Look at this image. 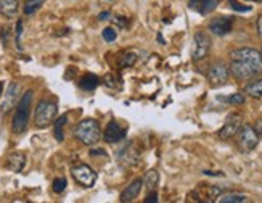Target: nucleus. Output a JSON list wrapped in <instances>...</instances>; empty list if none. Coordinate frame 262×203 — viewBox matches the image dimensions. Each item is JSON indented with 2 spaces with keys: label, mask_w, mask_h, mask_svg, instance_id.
Wrapping results in <instances>:
<instances>
[{
  "label": "nucleus",
  "mask_w": 262,
  "mask_h": 203,
  "mask_svg": "<svg viewBox=\"0 0 262 203\" xmlns=\"http://www.w3.org/2000/svg\"><path fill=\"white\" fill-rule=\"evenodd\" d=\"M32 90H26L25 95L21 97L19 104L16 107L15 116H13V124H11V129L15 134H23L28 128V121L31 115V104H32Z\"/></svg>",
  "instance_id": "nucleus-1"
},
{
  "label": "nucleus",
  "mask_w": 262,
  "mask_h": 203,
  "mask_svg": "<svg viewBox=\"0 0 262 203\" xmlns=\"http://www.w3.org/2000/svg\"><path fill=\"white\" fill-rule=\"evenodd\" d=\"M74 137L84 145H95L101 139L100 124L95 119H84L76 126Z\"/></svg>",
  "instance_id": "nucleus-2"
},
{
  "label": "nucleus",
  "mask_w": 262,
  "mask_h": 203,
  "mask_svg": "<svg viewBox=\"0 0 262 203\" xmlns=\"http://www.w3.org/2000/svg\"><path fill=\"white\" fill-rule=\"evenodd\" d=\"M56 113H58V107H56L55 102L40 100L36 107V113H34L36 126L37 128H47L49 124H52V121L55 119Z\"/></svg>",
  "instance_id": "nucleus-3"
},
{
  "label": "nucleus",
  "mask_w": 262,
  "mask_h": 203,
  "mask_svg": "<svg viewBox=\"0 0 262 203\" xmlns=\"http://www.w3.org/2000/svg\"><path fill=\"white\" fill-rule=\"evenodd\" d=\"M230 58H232V60H240V62L249 65L257 74L262 73V58H260V52H257V50H254V49H249V47L236 49V50L230 52Z\"/></svg>",
  "instance_id": "nucleus-4"
},
{
  "label": "nucleus",
  "mask_w": 262,
  "mask_h": 203,
  "mask_svg": "<svg viewBox=\"0 0 262 203\" xmlns=\"http://www.w3.org/2000/svg\"><path fill=\"white\" fill-rule=\"evenodd\" d=\"M236 144H238V149H240L243 153H249V152H253L257 144H259V137H257V134L254 131L253 126H249V124H242V128L240 131L236 132Z\"/></svg>",
  "instance_id": "nucleus-5"
},
{
  "label": "nucleus",
  "mask_w": 262,
  "mask_h": 203,
  "mask_svg": "<svg viewBox=\"0 0 262 203\" xmlns=\"http://www.w3.org/2000/svg\"><path fill=\"white\" fill-rule=\"evenodd\" d=\"M71 174L77 184L84 187H92L97 180V173L87 165H76L71 168Z\"/></svg>",
  "instance_id": "nucleus-6"
},
{
  "label": "nucleus",
  "mask_w": 262,
  "mask_h": 203,
  "mask_svg": "<svg viewBox=\"0 0 262 203\" xmlns=\"http://www.w3.org/2000/svg\"><path fill=\"white\" fill-rule=\"evenodd\" d=\"M229 76H230V70L224 62L212 63L208 70V81L211 83V86H224L229 81Z\"/></svg>",
  "instance_id": "nucleus-7"
},
{
  "label": "nucleus",
  "mask_w": 262,
  "mask_h": 203,
  "mask_svg": "<svg viewBox=\"0 0 262 203\" xmlns=\"http://www.w3.org/2000/svg\"><path fill=\"white\" fill-rule=\"evenodd\" d=\"M211 49V39L204 32H196L193 37V49H191V56L193 62H200L206 58Z\"/></svg>",
  "instance_id": "nucleus-8"
},
{
  "label": "nucleus",
  "mask_w": 262,
  "mask_h": 203,
  "mask_svg": "<svg viewBox=\"0 0 262 203\" xmlns=\"http://www.w3.org/2000/svg\"><path fill=\"white\" fill-rule=\"evenodd\" d=\"M242 124H243L242 116L238 115V113H232V115H230L229 118H227V121H225V124L222 126V129L219 131V139H222V140H229V139L235 137L236 132L240 131Z\"/></svg>",
  "instance_id": "nucleus-9"
},
{
  "label": "nucleus",
  "mask_w": 262,
  "mask_h": 203,
  "mask_svg": "<svg viewBox=\"0 0 262 203\" xmlns=\"http://www.w3.org/2000/svg\"><path fill=\"white\" fill-rule=\"evenodd\" d=\"M229 70L232 73V76L238 81H249V79H253L254 76H257V73L253 70L251 66L240 62V60H232Z\"/></svg>",
  "instance_id": "nucleus-10"
},
{
  "label": "nucleus",
  "mask_w": 262,
  "mask_h": 203,
  "mask_svg": "<svg viewBox=\"0 0 262 203\" xmlns=\"http://www.w3.org/2000/svg\"><path fill=\"white\" fill-rule=\"evenodd\" d=\"M233 28V19L229 16H219V18H214L209 23V31L215 36H225L229 34Z\"/></svg>",
  "instance_id": "nucleus-11"
},
{
  "label": "nucleus",
  "mask_w": 262,
  "mask_h": 203,
  "mask_svg": "<svg viewBox=\"0 0 262 203\" xmlns=\"http://www.w3.org/2000/svg\"><path fill=\"white\" fill-rule=\"evenodd\" d=\"M19 97V86L16 83H11L7 89V94L4 98V104H2V113L7 115V113L16 105V100Z\"/></svg>",
  "instance_id": "nucleus-12"
},
{
  "label": "nucleus",
  "mask_w": 262,
  "mask_h": 203,
  "mask_svg": "<svg viewBox=\"0 0 262 203\" xmlns=\"http://www.w3.org/2000/svg\"><path fill=\"white\" fill-rule=\"evenodd\" d=\"M124 135H126L124 129L119 126L116 121H111L108 126H106V131L103 132V139L108 144H116V142H119V140L124 139Z\"/></svg>",
  "instance_id": "nucleus-13"
},
{
  "label": "nucleus",
  "mask_w": 262,
  "mask_h": 203,
  "mask_svg": "<svg viewBox=\"0 0 262 203\" xmlns=\"http://www.w3.org/2000/svg\"><path fill=\"white\" fill-rule=\"evenodd\" d=\"M219 0H190L188 7L191 10H196L201 15H209L217 8Z\"/></svg>",
  "instance_id": "nucleus-14"
},
{
  "label": "nucleus",
  "mask_w": 262,
  "mask_h": 203,
  "mask_svg": "<svg viewBox=\"0 0 262 203\" xmlns=\"http://www.w3.org/2000/svg\"><path fill=\"white\" fill-rule=\"evenodd\" d=\"M26 165V155L23 152H13L7 156V161H5V166L10 169V171L13 173H19L23 171V168Z\"/></svg>",
  "instance_id": "nucleus-15"
},
{
  "label": "nucleus",
  "mask_w": 262,
  "mask_h": 203,
  "mask_svg": "<svg viewBox=\"0 0 262 203\" xmlns=\"http://www.w3.org/2000/svg\"><path fill=\"white\" fill-rule=\"evenodd\" d=\"M142 186H143V180H142V179H135V180H132V182H130L126 189H124V192L121 194V201H126V203L134 201L137 197H139L140 190H142Z\"/></svg>",
  "instance_id": "nucleus-16"
},
{
  "label": "nucleus",
  "mask_w": 262,
  "mask_h": 203,
  "mask_svg": "<svg viewBox=\"0 0 262 203\" xmlns=\"http://www.w3.org/2000/svg\"><path fill=\"white\" fill-rule=\"evenodd\" d=\"M19 10L18 0H0V13L5 18H15Z\"/></svg>",
  "instance_id": "nucleus-17"
},
{
  "label": "nucleus",
  "mask_w": 262,
  "mask_h": 203,
  "mask_svg": "<svg viewBox=\"0 0 262 203\" xmlns=\"http://www.w3.org/2000/svg\"><path fill=\"white\" fill-rule=\"evenodd\" d=\"M245 94L253 97V98H260L262 97V79H257V81L249 83L245 87Z\"/></svg>",
  "instance_id": "nucleus-18"
},
{
  "label": "nucleus",
  "mask_w": 262,
  "mask_h": 203,
  "mask_svg": "<svg viewBox=\"0 0 262 203\" xmlns=\"http://www.w3.org/2000/svg\"><path fill=\"white\" fill-rule=\"evenodd\" d=\"M98 84H100V79L95 74H85L81 79V83H79V86H81V89H84V90H94L98 87Z\"/></svg>",
  "instance_id": "nucleus-19"
},
{
  "label": "nucleus",
  "mask_w": 262,
  "mask_h": 203,
  "mask_svg": "<svg viewBox=\"0 0 262 203\" xmlns=\"http://www.w3.org/2000/svg\"><path fill=\"white\" fill-rule=\"evenodd\" d=\"M245 200H246V197L243 194H235V192H229V194H221L217 197L219 203H242Z\"/></svg>",
  "instance_id": "nucleus-20"
},
{
  "label": "nucleus",
  "mask_w": 262,
  "mask_h": 203,
  "mask_svg": "<svg viewBox=\"0 0 262 203\" xmlns=\"http://www.w3.org/2000/svg\"><path fill=\"white\" fill-rule=\"evenodd\" d=\"M158 182H159V174H158V171H155V169H151V171H148L146 176H145V179H143L145 187H146L148 190H155L156 186H158Z\"/></svg>",
  "instance_id": "nucleus-21"
},
{
  "label": "nucleus",
  "mask_w": 262,
  "mask_h": 203,
  "mask_svg": "<svg viewBox=\"0 0 262 203\" xmlns=\"http://www.w3.org/2000/svg\"><path fill=\"white\" fill-rule=\"evenodd\" d=\"M135 62H137V53L135 52H126L124 55H121L118 66L119 68H130L135 65Z\"/></svg>",
  "instance_id": "nucleus-22"
},
{
  "label": "nucleus",
  "mask_w": 262,
  "mask_h": 203,
  "mask_svg": "<svg viewBox=\"0 0 262 203\" xmlns=\"http://www.w3.org/2000/svg\"><path fill=\"white\" fill-rule=\"evenodd\" d=\"M42 5H43V0H26L23 11H25V15H32V13H36Z\"/></svg>",
  "instance_id": "nucleus-23"
},
{
  "label": "nucleus",
  "mask_w": 262,
  "mask_h": 203,
  "mask_svg": "<svg viewBox=\"0 0 262 203\" xmlns=\"http://www.w3.org/2000/svg\"><path fill=\"white\" fill-rule=\"evenodd\" d=\"M66 119H68V116L63 115V116H60L58 119L55 121V137H56V140H58V142L63 140V128H64V124H66Z\"/></svg>",
  "instance_id": "nucleus-24"
},
{
  "label": "nucleus",
  "mask_w": 262,
  "mask_h": 203,
  "mask_svg": "<svg viewBox=\"0 0 262 203\" xmlns=\"http://www.w3.org/2000/svg\"><path fill=\"white\" fill-rule=\"evenodd\" d=\"M66 189V179L64 177H58L53 180V192L55 194H61V192Z\"/></svg>",
  "instance_id": "nucleus-25"
},
{
  "label": "nucleus",
  "mask_w": 262,
  "mask_h": 203,
  "mask_svg": "<svg viewBox=\"0 0 262 203\" xmlns=\"http://www.w3.org/2000/svg\"><path fill=\"white\" fill-rule=\"evenodd\" d=\"M116 37H118V32L115 31V28H106V29L103 31V39H105L106 42L116 40Z\"/></svg>",
  "instance_id": "nucleus-26"
},
{
  "label": "nucleus",
  "mask_w": 262,
  "mask_h": 203,
  "mask_svg": "<svg viewBox=\"0 0 262 203\" xmlns=\"http://www.w3.org/2000/svg\"><path fill=\"white\" fill-rule=\"evenodd\" d=\"M227 102L232 104V105H242L245 102V95L243 94H233L230 97H227Z\"/></svg>",
  "instance_id": "nucleus-27"
},
{
  "label": "nucleus",
  "mask_w": 262,
  "mask_h": 203,
  "mask_svg": "<svg viewBox=\"0 0 262 203\" xmlns=\"http://www.w3.org/2000/svg\"><path fill=\"white\" fill-rule=\"evenodd\" d=\"M227 2H229L230 7H232L233 10H236V11H249V10H251V7H245V5H242V4H238L236 0H227Z\"/></svg>",
  "instance_id": "nucleus-28"
},
{
  "label": "nucleus",
  "mask_w": 262,
  "mask_h": 203,
  "mask_svg": "<svg viewBox=\"0 0 262 203\" xmlns=\"http://www.w3.org/2000/svg\"><path fill=\"white\" fill-rule=\"evenodd\" d=\"M253 128H254V131H256V134H257V137L262 139V118L256 119V123L253 124Z\"/></svg>",
  "instance_id": "nucleus-29"
},
{
  "label": "nucleus",
  "mask_w": 262,
  "mask_h": 203,
  "mask_svg": "<svg viewBox=\"0 0 262 203\" xmlns=\"http://www.w3.org/2000/svg\"><path fill=\"white\" fill-rule=\"evenodd\" d=\"M158 201V195L155 190H150V194H148V197L145 198V203H156Z\"/></svg>",
  "instance_id": "nucleus-30"
},
{
  "label": "nucleus",
  "mask_w": 262,
  "mask_h": 203,
  "mask_svg": "<svg viewBox=\"0 0 262 203\" xmlns=\"http://www.w3.org/2000/svg\"><path fill=\"white\" fill-rule=\"evenodd\" d=\"M21 32H23V23H21V21H18V25H16V44H18V49H21V45H19Z\"/></svg>",
  "instance_id": "nucleus-31"
},
{
  "label": "nucleus",
  "mask_w": 262,
  "mask_h": 203,
  "mask_svg": "<svg viewBox=\"0 0 262 203\" xmlns=\"http://www.w3.org/2000/svg\"><path fill=\"white\" fill-rule=\"evenodd\" d=\"M111 18V13H110V11H103V13H100L98 15V19L100 21H105V19H110Z\"/></svg>",
  "instance_id": "nucleus-32"
},
{
  "label": "nucleus",
  "mask_w": 262,
  "mask_h": 203,
  "mask_svg": "<svg viewBox=\"0 0 262 203\" xmlns=\"http://www.w3.org/2000/svg\"><path fill=\"white\" fill-rule=\"evenodd\" d=\"M257 32H259V36L262 37V16L257 18Z\"/></svg>",
  "instance_id": "nucleus-33"
},
{
  "label": "nucleus",
  "mask_w": 262,
  "mask_h": 203,
  "mask_svg": "<svg viewBox=\"0 0 262 203\" xmlns=\"http://www.w3.org/2000/svg\"><path fill=\"white\" fill-rule=\"evenodd\" d=\"M2 92H4V83H0V95H2Z\"/></svg>",
  "instance_id": "nucleus-34"
},
{
  "label": "nucleus",
  "mask_w": 262,
  "mask_h": 203,
  "mask_svg": "<svg viewBox=\"0 0 262 203\" xmlns=\"http://www.w3.org/2000/svg\"><path fill=\"white\" fill-rule=\"evenodd\" d=\"M249 2H262V0H249Z\"/></svg>",
  "instance_id": "nucleus-35"
},
{
  "label": "nucleus",
  "mask_w": 262,
  "mask_h": 203,
  "mask_svg": "<svg viewBox=\"0 0 262 203\" xmlns=\"http://www.w3.org/2000/svg\"><path fill=\"white\" fill-rule=\"evenodd\" d=\"M260 58H262V50H260Z\"/></svg>",
  "instance_id": "nucleus-36"
}]
</instances>
